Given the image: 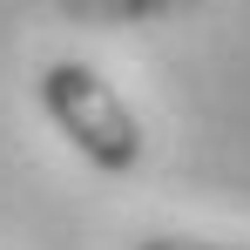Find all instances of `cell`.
I'll return each instance as SVG.
<instances>
[{
  "instance_id": "6da1fadb",
  "label": "cell",
  "mask_w": 250,
  "mask_h": 250,
  "mask_svg": "<svg viewBox=\"0 0 250 250\" xmlns=\"http://www.w3.org/2000/svg\"><path fill=\"white\" fill-rule=\"evenodd\" d=\"M41 108H47V122L68 135V149L82 163H95L102 176H128L149 156V135L135 122V108L88 61H47L41 68Z\"/></svg>"
},
{
  "instance_id": "7a4b0ae2",
  "label": "cell",
  "mask_w": 250,
  "mask_h": 250,
  "mask_svg": "<svg viewBox=\"0 0 250 250\" xmlns=\"http://www.w3.org/2000/svg\"><path fill=\"white\" fill-rule=\"evenodd\" d=\"M135 250H250V244H216V237H142Z\"/></svg>"
}]
</instances>
